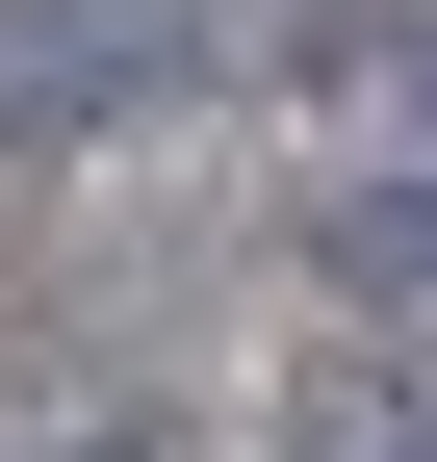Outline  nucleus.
Wrapping results in <instances>:
<instances>
[{"label":"nucleus","instance_id":"obj_1","mask_svg":"<svg viewBox=\"0 0 437 462\" xmlns=\"http://www.w3.org/2000/svg\"><path fill=\"white\" fill-rule=\"evenodd\" d=\"M309 231H335L360 282H412V309H437V26L335 51V103H309Z\"/></svg>","mask_w":437,"mask_h":462},{"label":"nucleus","instance_id":"obj_2","mask_svg":"<svg viewBox=\"0 0 437 462\" xmlns=\"http://www.w3.org/2000/svg\"><path fill=\"white\" fill-rule=\"evenodd\" d=\"M181 78H206V0H0V154L154 129Z\"/></svg>","mask_w":437,"mask_h":462},{"label":"nucleus","instance_id":"obj_3","mask_svg":"<svg viewBox=\"0 0 437 462\" xmlns=\"http://www.w3.org/2000/svg\"><path fill=\"white\" fill-rule=\"evenodd\" d=\"M257 462H437V309L284 334V385H257Z\"/></svg>","mask_w":437,"mask_h":462},{"label":"nucleus","instance_id":"obj_4","mask_svg":"<svg viewBox=\"0 0 437 462\" xmlns=\"http://www.w3.org/2000/svg\"><path fill=\"white\" fill-rule=\"evenodd\" d=\"M26 462H154V437H26Z\"/></svg>","mask_w":437,"mask_h":462}]
</instances>
